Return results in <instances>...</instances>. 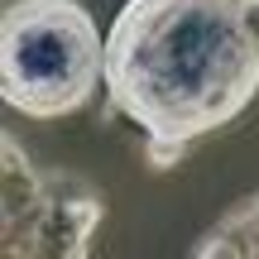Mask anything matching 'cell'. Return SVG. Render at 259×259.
Wrapping results in <instances>:
<instances>
[{
  "label": "cell",
  "instance_id": "cell-2",
  "mask_svg": "<svg viewBox=\"0 0 259 259\" xmlns=\"http://www.w3.org/2000/svg\"><path fill=\"white\" fill-rule=\"evenodd\" d=\"M106 82V38L82 0H5L0 96L29 120L82 111Z\"/></svg>",
  "mask_w": 259,
  "mask_h": 259
},
{
  "label": "cell",
  "instance_id": "cell-3",
  "mask_svg": "<svg viewBox=\"0 0 259 259\" xmlns=\"http://www.w3.org/2000/svg\"><path fill=\"white\" fill-rule=\"evenodd\" d=\"M0 250L5 259H87L92 235L106 216V197L77 173H44L19 149L15 135H0Z\"/></svg>",
  "mask_w": 259,
  "mask_h": 259
},
{
  "label": "cell",
  "instance_id": "cell-1",
  "mask_svg": "<svg viewBox=\"0 0 259 259\" xmlns=\"http://www.w3.org/2000/svg\"><path fill=\"white\" fill-rule=\"evenodd\" d=\"M259 96V0H125L106 34V101L173 168Z\"/></svg>",
  "mask_w": 259,
  "mask_h": 259
},
{
  "label": "cell",
  "instance_id": "cell-4",
  "mask_svg": "<svg viewBox=\"0 0 259 259\" xmlns=\"http://www.w3.org/2000/svg\"><path fill=\"white\" fill-rule=\"evenodd\" d=\"M197 259H259V192L235 202L216 226H206L202 240L192 245Z\"/></svg>",
  "mask_w": 259,
  "mask_h": 259
}]
</instances>
